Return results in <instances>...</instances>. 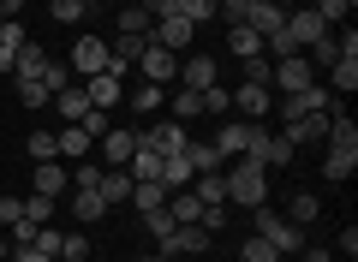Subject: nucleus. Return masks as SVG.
<instances>
[{
  "instance_id": "obj_28",
  "label": "nucleus",
  "mask_w": 358,
  "mask_h": 262,
  "mask_svg": "<svg viewBox=\"0 0 358 262\" xmlns=\"http://www.w3.org/2000/svg\"><path fill=\"white\" fill-rule=\"evenodd\" d=\"M114 24H120V36H150V24H155V18L143 13V0H138V6H120V18H114Z\"/></svg>"
},
{
  "instance_id": "obj_18",
  "label": "nucleus",
  "mask_w": 358,
  "mask_h": 262,
  "mask_svg": "<svg viewBox=\"0 0 358 262\" xmlns=\"http://www.w3.org/2000/svg\"><path fill=\"white\" fill-rule=\"evenodd\" d=\"M96 143H102L108 167H126V161H131V150H138V131H114V125H108V131H102Z\"/></svg>"
},
{
  "instance_id": "obj_27",
  "label": "nucleus",
  "mask_w": 358,
  "mask_h": 262,
  "mask_svg": "<svg viewBox=\"0 0 358 262\" xmlns=\"http://www.w3.org/2000/svg\"><path fill=\"white\" fill-rule=\"evenodd\" d=\"M42 66H48V48L42 42H24L18 60H13V78H42Z\"/></svg>"
},
{
  "instance_id": "obj_39",
  "label": "nucleus",
  "mask_w": 358,
  "mask_h": 262,
  "mask_svg": "<svg viewBox=\"0 0 358 262\" xmlns=\"http://www.w3.org/2000/svg\"><path fill=\"white\" fill-rule=\"evenodd\" d=\"M102 185V161H78L72 167V191H96Z\"/></svg>"
},
{
  "instance_id": "obj_32",
  "label": "nucleus",
  "mask_w": 358,
  "mask_h": 262,
  "mask_svg": "<svg viewBox=\"0 0 358 262\" xmlns=\"http://www.w3.org/2000/svg\"><path fill=\"white\" fill-rule=\"evenodd\" d=\"M239 262H287V256H281L275 245H268V238H257V233H251V238L239 245Z\"/></svg>"
},
{
  "instance_id": "obj_12",
  "label": "nucleus",
  "mask_w": 358,
  "mask_h": 262,
  "mask_svg": "<svg viewBox=\"0 0 358 262\" xmlns=\"http://www.w3.org/2000/svg\"><path fill=\"white\" fill-rule=\"evenodd\" d=\"M233 108H239L245 119L257 125V119H263L268 108H275V89H263V84H239V89H233Z\"/></svg>"
},
{
  "instance_id": "obj_56",
  "label": "nucleus",
  "mask_w": 358,
  "mask_h": 262,
  "mask_svg": "<svg viewBox=\"0 0 358 262\" xmlns=\"http://www.w3.org/2000/svg\"><path fill=\"white\" fill-rule=\"evenodd\" d=\"M84 6H102V0H84Z\"/></svg>"
},
{
  "instance_id": "obj_44",
  "label": "nucleus",
  "mask_w": 358,
  "mask_h": 262,
  "mask_svg": "<svg viewBox=\"0 0 358 262\" xmlns=\"http://www.w3.org/2000/svg\"><path fill=\"white\" fill-rule=\"evenodd\" d=\"M203 113H233V89L209 84V89H203Z\"/></svg>"
},
{
  "instance_id": "obj_40",
  "label": "nucleus",
  "mask_w": 358,
  "mask_h": 262,
  "mask_svg": "<svg viewBox=\"0 0 358 262\" xmlns=\"http://www.w3.org/2000/svg\"><path fill=\"white\" fill-rule=\"evenodd\" d=\"M162 101H167V89H162V84H143V89H131V108H138V113H155Z\"/></svg>"
},
{
  "instance_id": "obj_51",
  "label": "nucleus",
  "mask_w": 358,
  "mask_h": 262,
  "mask_svg": "<svg viewBox=\"0 0 358 262\" xmlns=\"http://www.w3.org/2000/svg\"><path fill=\"white\" fill-rule=\"evenodd\" d=\"M305 262H334V250H322V245H310V250H305Z\"/></svg>"
},
{
  "instance_id": "obj_38",
  "label": "nucleus",
  "mask_w": 358,
  "mask_h": 262,
  "mask_svg": "<svg viewBox=\"0 0 358 262\" xmlns=\"http://www.w3.org/2000/svg\"><path fill=\"white\" fill-rule=\"evenodd\" d=\"M30 155L36 161H60V138L54 131H30Z\"/></svg>"
},
{
  "instance_id": "obj_34",
  "label": "nucleus",
  "mask_w": 358,
  "mask_h": 262,
  "mask_svg": "<svg viewBox=\"0 0 358 262\" xmlns=\"http://www.w3.org/2000/svg\"><path fill=\"white\" fill-rule=\"evenodd\" d=\"M305 60H310V72H317V66H322V72H329V66L341 60V48H334V36H317V42H310V48H305Z\"/></svg>"
},
{
  "instance_id": "obj_37",
  "label": "nucleus",
  "mask_w": 358,
  "mask_h": 262,
  "mask_svg": "<svg viewBox=\"0 0 358 262\" xmlns=\"http://www.w3.org/2000/svg\"><path fill=\"white\" fill-rule=\"evenodd\" d=\"M60 262H90V238L84 233H60Z\"/></svg>"
},
{
  "instance_id": "obj_8",
  "label": "nucleus",
  "mask_w": 358,
  "mask_h": 262,
  "mask_svg": "<svg viewBox=\"0 0 358 262\" xmlns=\"http://www.w3.org/2000/svg\"><path fill=\"white\" fill-rule=\"evenodd\" d=\"M138 66H143V78H150V84H162V89H167V84H179V54L155 48V42L138 54Z\"/></svg>"
},
{
  "instance_id": "obj_24",
  "label": "nucleus",
  "mask_w": 358,
  "mask_h": 262,
  "mask_svg": "<svg viewBox=\"0 0 358 262\" xmlns=\"http://www.w3.org/2000/svg\"><path fill=\"white\" fill-rule=\"evenodd\" d=\"M54 101H60V119L66 125H78L90 113V96H84V84H66V89H54Z\"/></svg>"
},
{
  "instance_id": "obj_53",
  "label": "nucleus",
  "mask_w": 358,
  "mask_h": 262,
  "mask_svg": "<svg viewBox=\"0 0 358 262\" xmlns=\"http://www.w3.org/2000/svg\"><path fill=\"white\" fill-rule=\"evenodd\" d=\"M13 60H18V48H0V72H13Z\"/></svg>"
},
{
  "instance_id": "obj_23",
  "label": "nucleus",
  "mask_w": 358,
  "mask_h": 262,
  "mask_svg": "<svg viewBox=\"0 0 358 262\" xmlns=\"http://www.w3.org/2000/svg\"><path fill=\"white\" fill-rule=\"evenodd\" d=\"M60 138V161H84L90 150H96V138H90L84 125H66V131H54Z\"/></svg>"
},
{
  "instance_id": "obj_17",
  "label": "nucleus",
  "mask_w": 358,
  "mask_h": 262,
  "mask_svg": "<svg viewBox=\"0 0 358 262\" xmlns=\"http://www.w3.org/2000/svg\"><path fill=\"white\" fill-rule=\"evenodd\" d=\"M281 138L293 143V150H299V143H322V138H329V113H305V119H293V125H287Z\"/></svg>"
},
{
  "instance_id": "obj_54",
  "label": "nucleus",
  "mask_w": 358,
  "mask_h": 262,
  "mask_svg": "<svg viewBox=\"0 0 358 262\" xmlns=\"http://www.w3.org/2000/svg\"><path fill=\"white\" fill-rule=\"evenodd\" d=\"M6 256H13V245H6V238H0V262H6Z\"/></svg>"
},
{
  "instance_id": "obj_52",
  "label": "nucleus",
  "mask_w": 358,
  "mask_h": 262,
  "mask_svg": "<svg viewBox=\"0 0 358 262\" xmlns=\"http://www.w3.org/2000/svg\"><path fill=\"white\" fill-rule=\"evenodd\" d=\"M18 6H24V0H0V18H18Z\"/></svg>"
},
{
  "instance_id": "obj_36",
  "label": "nucleus",
  "mask_w": 358,
  "mask_h": 262,
  "mask_svg": "<svg viewBox=\"0 0 358 262\" xmlns=\"http://www.w3.org/2000/svg\"><path fill=\"white\" fill-rule=\"evenodd\" d=\"M13 84H18V101H24V108H42V101H54L42 78H13Z\"/></svg>"
},
{
  "instance_id": "obj_22",
  "label": "nucleus",
  "mask_w": 358,
  "mask_h": 262,
  "mask_svg": "<svg viewBox=\"0 0 358 262\" xmlns=\"http://www.w3.org/2000/svg\"><path fill=\"white\" fill-rule=\"evenodd\" d=\"M96 191H102L108 209H120V203L131 197V173H126V167H102V185H96Z\"/></svg>"
},
{
  "instance_id": "obj_13",
  "label": "nucleus",
  "mask_w": 358,
  "mask_h": 262,
  "mask_svg": "<svg viewBox=\"0 0 358 262\" xmlns=\"http://www.w3.org/2000/svg\"><path fill=\"white\" fill-rule=\"evenodd\" d=\"M322 143H329L334 155H358V125H352V113L334 108V113H329V138H322Z\"/></svg>"
},
{
  "instance_id": "obj_19",
  "label": "nucleus",
  "mask_w": 358,
  "mask_h": 262,
  "mask_svg": "<svg viewBox=\"0 0 358 262\" xmlns=\"http://www.w3.org/2000/svg\"><path fill=\"white\" fill-rule=\"evenodd\" d=\"M185 161H192V173H221V167H227V155H221L209 138H192V143H185Z\"/></svg>"
},
{
  "instance_id": "obj_26",
  "label": "nucleus",
  "mask_w": 358,
  "mask_h": 262,
  "mask_svg": "<svg viewBox=\"0 0 358 262\" xmlns=\"http://www.w3.org/2000/svg\"><path fill=\"white\" fill-rule=\"evenodd\" d=\"M72 214H78L84 226L108 221V203H102V191H72Z\"/></svg>"
},
{
  "instance_id": "obj_33",
  "label": "nucleus",
  "mask_w": 358,
  "mask_h": 262,
  "mask_svg": "<svg viewBox=\"0 0 358 262\" xmlns=\"http://www.w3.org/2000/svg\"><path fill=\"white\" fill-rule=\"evenodd\" d=\"M352 167H358V155H322V179H334V185H346V179H352Z\"/></svg>"
},
{
  "instance_id": "obj_49",
  "label": "nucleus",
  "mask_w": 358,
  "mask_h": 262,
  "mask_svg": "<svg viewBox=\"0 0 358 262\" xmlns=\"http://www.w3.org/2000/svg\"><path fill=\"white\" fill-rule=\"evenodd\" d=\"M334 250H341V256L352 262V256H358V226H341V245H334Z\"/></svg>"
},
{
  "instance_id": "obj_25",
  "label": "nucleus",
  "mask_w": 358,
  "mask_h": 262,
  "mask_svg": "<svg viewBox=\"0 0 358 262\" xmlns=\"http://www.w3.org/2000/svg\"><path fill=\"white\" fill-rule=\"evenodd\" d=\"M227 54H239V60H257V54H263V36H257L251 24H227Z\"/></svg>"
},
{
  "instance_id": "obj_14",
  "label": "nucleus",
  "mask_w": 358,
  "mask_h": 262,
  "mask_svg": "<svg viewBox=\"0 0 358 262\" xmlns=\"http://www.w3.org/2000/svg\"><path fill=\"white\" fill-rule=\"evenodd\" d=\"M179 84L185 89H209L215 84V60H209V54H179Z\"/></svg>"
},
{
  "instance_id": "obj_55",
  "label": "nucleus",
  "mask_w": 358,
  "mask_h": 262,
  "mask_svg": "<svg viewBox=\"0 0 358 262\" xmlns=\"http://www.w3.org/2000/svg\"><path fill=\"white\" fill-rule=\"evenodd\" d=\"M138 262H167V256H162V250H155V256H138Z\"/></svg>"
},
{
  "instance_id": "obj_35",
  "label": "nucleus",
  "mask_w": 358,
  "mask_h": 262,
  "mask_svg": "<svg viewBox=\"0 0 358 262\" xmlns=\"http://www.w3.org/2000/svg\"><path fill=\"white\" fill-rule=\"evenodd\" d=\"M24 221L30 226H54V197H36V191H30L24 197Z\"/></svg>"
},
{
  "instance_id": "obj_48",
  "label": "nucleus",
  "mask_w": 358,
  "mask_h": 262,
  "mask_svg": "<svg viewBox=\"0 0 358 262\" xmlns=\"http://www.w3.org/2000/svg\"><path fill=\"white\" fill-rule=\"evenodd\" d=\"M143 226H150V233H155V245H162V238L173 233L179 221H173V214H167V209H155V214H143Z\"/></svg>"
},
{
  "instance_id": "obj_2",
  "label": "nucleus",
  "mask_w": 358,
  "mask_h": 262,
  "mask_svg": "<svg viewBox=\"0 0 358 262\" xmlns=\"http://www.w3.org/2000/svg\"><path fill=\"white\" fill-rule=\"evenodd\" d=\"M251 226H257V238H268L281 256H299V250H305V226H293L287 214L268 209V203H257V209H251Z\"/></svg>"
},
{
  "instance_id": "obj_5",
  "label": "nucleus",
  "mask_w": 358,
  "mask_h": 262,
  "mask_svg": "<svg viewBox=\"0 0 358 262\" xmlns=\"http://www.w3.org/2000/svg\"><path fill=\"white\" fill-rule=\"evenodd\" d=\"M281 36H287V48H293V54H305L310 42H317V36H329V24H322V18L310 13V6H299V13H287Z\"/></svg>"
},
{
  "instance_id": "obj_20",
  "label": "nucleus",
  "mask_w": 358,
  "mask_h": 262,
  "mask_svg": "<svg viewBox=\"0 0 358 262\" xmlns=\"http://www.w3.org/2000/svg\"><path fill=\"white\" fill-rule=\"evenodd\" d=\"M245 138H251V119H227V125H221V131H215L209 143H215V150L233 161V155H245Z\"/></svg>"
},
{
  "instance_id": "obj_7",
  "label": "nucleus",
  "mask_w": 358,
  "mask_h": 262,
  "mask_svg": "<svg viewBox=\"0 0 358 262\" xmlns=\"http://www.w3.org/2000/svg\"><path fill=\"white\" fill-rule=\"evenodd\" d=\"M268 84L281 89V96H293V89L317 84V72H310V60H305V54H287V60H275V72H268Z\"/></svg>"
},
{
  "instance_id": "obj_3",
  "label": "nucleus",
  "mask_w": 358,
  "mask_h": 262,
  "mask_svg": "<svg viewBox=\"0 0 358 262\" xmlns=\"http://www.w3.org/2000/svg\"><path fill=\"white\" fill-rule=\"evenodd\" d=\"M120 84H126V66H120L114 60V54H108V66H102V72H96V78H84V96H90V108H120V101H126V89H120Z\"/></svg>"
},
{
  "instance_id": "obj_9",
  "label": "nucleus",
  "mask_w": 358,
  "mask_h": 262,
  "mask_svg": "<svg viewBox=\"0 0 358 262\" xmlns=\"http://www.w3.org/2000/svg\"><path fill=\"white\" fill-rule=\"evenodd\" d=\"M155 48H167V54H185L197 42V24H185V18H155Z\"/></svg>"
},
{
  "instance_id": "obj_15",
  "label": "nucleus",
  "mask_w": 358,
  "mask_h": 262,
  "mask_svg": "<svg viewBox=\"0 0 358 262\" xmlns=\"http://www.w3.org/2000/svg\"><path fill=\"white\" fill-rule=\"evenodd\" d=\"M66 185H72V173H66L60 161H36V173H30V191H36V197H60Z\"/></svg>"
},
{
  "instance_id": "obj_6",
  "label": "nucleus",
  "mask_w": 358,
  "mask_h": 262,
  "mask_svg": "<svg viewBox=\"0 0 358 262\" xmlns=\"http://www.w3.org/2000/svg\"><path fill=\"white\" fill-rule=\"evenodd\" d=\"M209 238H215V233H203L197 221H185V226H173V233L162 238V256H167V262H173V256H203Z\"/></svg>"
},
{
  "instance_id": "obj_50",
  "label": "nucleus",
  "mask_w": 358,
  "mask_h": 262,
  "mask_svg": "<svg viewBox=\"0 0 358 262\" xmlns=\"http://www.w3.org/2000/svg\"><path fill=\"white\" fill-rule=\"evenodd\" d=\"M13 262H54V256H42L36 245H13Z\"/></svg>"
},
{
  "instance_id": "obj_46",
  "label": "nucleus",
  "mask_w": 358,
  "mask_h": 262,
  "mask_svg": "<svg viewBox=\"0 0 358 262\" xmlns=\"http://www.w3.org/2000/svg\"><path fill=\"white\" fill-rule=\"evenodd\" d=\"M42 84H48V96H54V89H66V84H72V66L48 60V66H42Z\"/></svg>"
},
{
  "instance_id": "obj_31",
  "label": "nucleus",
  "mask_w": 358,
  "mask_h": 262,
  "mask_svg": "<svg viewBox=\"0 0 358 262\" xmlns=\"http://www.w3.org/2000/svg\"><path fill=\"white\" fill-rule=\"evenodd\" d=\"M329 89H334V96H352V89H358V60H334L329 66Z\"/></svg>"
},
{
  "instance_id": "obj_29",
  "label": "nucleus",
  "mask_w": 358,
  "mask_h": 262,
  "mask_svg": "<svg viewBox=\"0 0 358 262\" xmlns=\"http://www.w3.org/2000/svg\"><path fill=\"white\" fill-rule=\"evenodd\" d=\"M192 161H185V155H167V161H162V185L167 191H185V185H192Z\"/></svg>"
},
{
  "instance_id": "obj_16",
  "label": "nucleus",
  "mask_w": 358,
  "mask_h": 262,
  "mask_svg": "<svg viewBox=\"0 0 358 262\" xmlns=\"http://www.w3.org/2000/svg\"><path fill=\"white\" fill-rule=\"evenodd\" d=\"M245 24H251L257 30V36H281V24H287V6H281V0H263V6H251V18H245Z\"/></svg>"
},
{
  "instance_id": "obj_41",
  "label": "nucleus",
  "mask_w": 358,
  "mask_h": 262,
  "mask_svg": "<svg viewBox=\"0 0 358 262\" xmlns=\"http://www.w3.org/2000/svg\"><path fill=\"white\" fill-rule=\"evenodd\" d=\"M352 6H358V0H317V6H310V13H317L322 24H341V18L352 13Z\"/></svg>"
},
{
  "instance_id": "obj_30",
  "label": "nucleus",
  "mask_w": 358,
  "mask_h": 262,
  "mask_svg": "<svg viewBox=\"0 0 358 262\" xmlns=\"http://www.w3.org/2000/svg\"><path fill=\"white\" fill-rule=\"evenodd\" d=\"M317 214H322V197H317V191H299L293 209H287V221H293V226H310Z\"/></svg>"
},
{
  "instance_id": "obj_4",
  "label": "nucleus",
  "mask_w": 358,
  "mask_h": 262,
  "mask_svg": "<svg viewBox=\"0 0 358 262\" xmlns=\"http://www.w3.org/2000/svg\"><path fill=\"white\" fill-rule=\"evenodd\" d=\"M245 155H251V161H263L268 173H275V167L293 161V143H287L281 131H263V125H251V138H245Z\"/></svg>"
},
{
  "instance_id": "obj_10",
  "label": "nucleus",
  "mask_w": 358,
  "mask_h": 262,
  "mask_svg": "<svg viewBox=\"0 0 358 262\" xmlns=\"http://www.w3.org/2000/svg\"><path fill=\"white\" fill-rule=\"evenodd\" d=\"M108 66V42L102 36H78V48H72V72L78 78H96Z\"/></svg>"
},
{
  "instance_id": "obj_43",
  "label": "nucleus",
  "mask_w": 358,
  "mask_h": 262,
  "mask_svg": "<svg viewBox=\"0 0 358 262\" xmlns=\"http://www.w3.org/2000/svg\"><path fill=\"white\" fill-rule=\"evenodd\" d=\"M84 0H54V24H84Z\"/></svg>"
},
{
  "instance_id": "obj_21",
  "label": "nucleus",
  "mask_w": 358,
  "mask_h": 262,
  "mask_svg": "<svg viewBox=\"0 0 358 262\" xmlns=\"http://www.w3.org/2000/svg\"><path fill=\"white\" fill-rule=\"evenodd\" d=\"M162 161H167V155L155 150V143H138L131 161H126V173H131V179H162Z\"/></svg>"
},
{
  "instance_id": "obj_47",
  "label": "nucleus",
  "mask_w": 358,
  "mask_h": 262,
  "mask_svg": "<svg viewBox=\"0 0 358 262\" xmlns=\"http://www.w3.org/2000/svg\"><path fill=\"white\" fill-rule=\"evenodd\" d=\"M18 221H24V197L6 191V197H0V226H18Z\"/></svg>"
},
{
  "instance_id": "obj_1",
  "label": "nucleus",
  "mask_w": 358,
  "mask_h": 262,
  "mask_svg": "<svg viewBox=\"0 0 358 262\" xmlns=\"http://www.w3.org/2000/svg\"><path fill=\"white\" fill-rule=\"evenodd\" d=\"M221 185H227V203L257 209V203H268V167L251 161V155H233V161L221 167Z\"/></svg>"
},
{
  "instance_id": "obj_45",
  "label": "nucleus",
  "mask_w": 358,
  "mask_h": 262,
  "mask_svg": "<svg viewBox=\"0 0 358 262\" xmlns=\"http://www.w3.org/2000/svg\"><path fill=\"white\" fill-rule=\"evenodd\" d=\"M268 72H275V60H268V54L245 60V84H263V89H268Z\"/></svg>"
},
{
  "instance_id": "obj_42",
  "label": "nucleus",
  "mask_w": 358,
  "mask_h": 262,
  "mask_svg": "<svg viewBox=\"0 0 358 262\" xmlns=\"http://www.w3.org/2000/svg\"><path fill=\"white\" fill-rule=\"evenodd\" d=\"M173 113H179V119H197V113H203V89H179V96H173Z\"/></svg>"
},
{
  "instance_id": "obj_11",
  "label": "nucleus",
  "mask_w": 358,
  "mask_h": 262,
  "mask_svg": "<svg viewBox=\"0 0 358 262\" xmlns=\"http://www.w3.org/2000/svg\"><path fill=\"white\" fill-rule=\"evenodd\" d=\"M138 143H155L162 155H185V143H192V131L179 119H167V125H155V131H138Z\"/></svg>"
}]
</instances>
